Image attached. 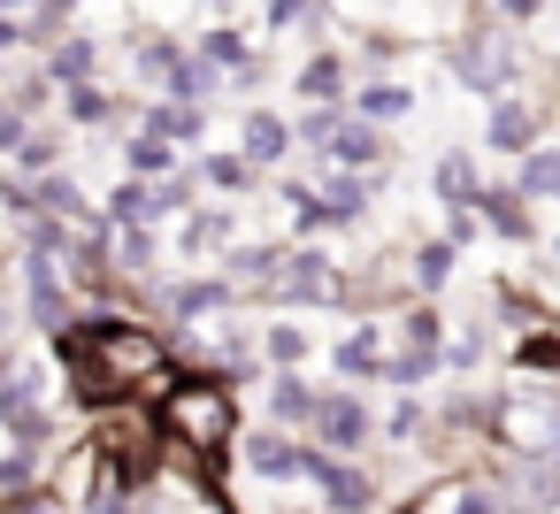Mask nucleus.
I'll return each instance as SVG.
<instances>
[{
  "label": "nucleus",
  "mask_w": 560,
  "mask_h": 514,
  "mask_svg": "<svg viewBox=\"0 0 560 514\" xmlns=\"http://www.w3.org/2000/svg\"><path fill=\"white\" fill-rule=\"evenodd\" d=\"M422 430H430V399H422V392H392V407L376 414V437H384L392 453H415Z\"/></svg>",
  "instance_id": "cd10ccee"
},
{
  "label": "nucleus",
  "mask_w": 560,
  "mask_h": 514,
  "mask_svg": "<svg viewBox=\"0 0 560 514\" xmlns=\"http://www.w3.org/2000/svg\"><path fill=\"white\" fill-rule=\"evenodd\" d=\"M200 192H208V185H200V170H192V162H177V170L154 185V208H162V223H185V215L200 208Z\"/></svg>",
  "instance_id": "e433bc0d"
},
{
  "label": "nucleus",
  "mask_w": 560,
  "mask_h": 514,
  "mask_svg": "<svg viewBox=\"0 0 560 514\" xmlns=\"http://www.w3.org/2000/svg\"><path fill=\"white\" fill-rule=\"evenodd\" d=\"M192 55H200V62H215V70H223V78H231V70H238V62H246V55H254V39H246V32H231V24H208V32H200V47H192Z\"/></svg>",
  "instance_id": "4c0bfd02"
},
{
  "label": "nucleus",
  "mask_w": 560,
  "mask_h": 514,
  "mask_svg": "<svg viewBox=\"0 0 560 514\" xmlns=\"http://www.w3.org/2000/svg\"><path fill=\"white\" fill-rule=\"evenodd\" d=\"M39 9V0H0V16H32Z\"/></svg>",
  "instance_id": "09e8293b"
},
{
  "label": "nucleus",
  "mask_w": 560,
  "mask_h": 514,
  "mask_svg": "<svg viewBox=\"0 0 560 514\" xmlns=\"http://www.w3.org/2000/svg\"><path fill=\"white\" fill-rule=\"evenodd\" d=\"M323 162H330V170H384V162H392V131H376V124H361V116L346 108V124H338V139H330Z\"/></svg>",
  "instance_id": "f3484780"
},
{
  "label": "nucleus",
  "mask_w": 560,
  "mask_h": 514,
  "mask_svg": "<svg viewBox=\"0 0 560 514\" xmlns=\"http://www.w3.org/2000/svg\"><path fill=\"white\" fill-rule=\"evenodd\" d=\"M215 93H223V70H215V62H200L192 47H185V55H177V70L162 78V101H185V108H208Z\"/></svg>",
  "instance_id": "c756f323"
},
{
  "label": "nucleus",
  "mask_w": 560,
  "mask_h": 514,
  "mask_svg": "<svg viewBox=\"0 0 560 514\" xmlns=\"http://www.w3.org/2000/svg\"><path fill=\"white\" fill-rule=\"evenodd\" d=\"M170 246H177V261H185V269L223 261V254L238 246V215H231V208H192V215L177 223V238H170Z\"/></svg>",
  "instance_id": "9b49d317"
},
{
  "label": "nucleus",
  "mask_w": 560,
  "mask_h": 514,
  "mask_svg": "<svg viewBox=\"0 0 560 514\" xmlns=\"http://www.w3.org/2000/svg\"><path fill=\"white\" fill-rule=\"evenodd\" d=\"M300 460H307V437L277 422H246L231 445V468H246V483H300Z\"/></svg>",
  "instance_id": "39448f33"
},
{
  "label": "nucleus",
  "mask_w": 560,
  "mask_h": 514,
  "mask_svg": "<svg viewBox=\"0 0 560 514\" xmlns=\"http://www.w3.org/2000/svg\"><path fill=\"white\" fill-rule=\"evenodd\" d=\"M269 32H315V0H269Z\"/></svg>",
  "instance_id": "79ce46f5"
},
{
  "label": "nucleus",
  "mask_w": 560,
  "mask_h": 514,
  "mask_svg": "<svg viewBox=\"0 0 560 514\" xmlns=\"http://www.w3.org/2000/svg\"><path fill=\"white\" fill-rule=\"evenodd\" d=\"M552 261H560V231H552Z\"/></svg>",
  "instance_id": "3c124183"
},
{
  "label": "nucleus",
  "mask_w": 560,
  "mask_h": 514,
  "mask_svg": "<svg viewBox=\"0 0 560 514\" xmlns=\"http://www.w3.org/2000/svg\"><path fill=\"white\" fill-rule=\"evenodd\" d=\"M269 307H284V315H315V307H346V261L330 254V246H284V269H277V292H269Z\"/></svg>",
  "instance_id": "f03ea898"
},
{
  "label": "nucleus",
  "mask_w": 560,
  "mask_h": 514,
  "mask_svg": "<svg viewBox=\"0 0 560 514\" xmlns=\"http://www.w3.org/2000/svg\"><path fill=\"white\" fill-rule=\"evenodd\" d=\"M24 131H32V116H24V108H9V101H0V162H9V154L24 147Z\"/></svg>",
  "instance_id": "c03bdc74"
},
{
  "label": "nucleus",
  "mask_w": 560,
  "mask_h": 514,
  "mask_svg": "<svg viewBox=\"0 0 560 514\" xmlns=\"http://www.w3.org/2000/svg\"><path fill=\"white\" fill-rule=\"evenodd\" d=\"M177 55H185V39H170V32H139V39H131V70H139L154 93H162V78L177 70Z\"/></svg>",
  "instance_id": "c9c22d12"
},
{
  "label": "nucleus",
  "mask_w": 560,
  "mask_h": 514,
  "mask_svg": "<svg viewBox=\"0 0 560 514\" xmlns=\"http://www.w3.org/2000/svg\"><path fill=\"white\" fill-rule=\"evenodd\" d=\"M223 315H246V307L215 269H185L154 292V323H170V330H200V323H223Z\"/></svg>",
  "instance_id": "7ed1b4c3"
},
{
  "label": "nucleus",
  "mask_w": 560,
  "mask_h": 514,
  "mask_svg": "<svg viewBox=\"0 0 560 514\" xmlns=\"http://www.w3.org/2000/svg\"><path fill=\"white\" fill-rule=\"evenodd\" d=\"M361 124H376V131H392L407 108H415V85H399V78H361L353 85V101H346Z\"/></svg>",
  "instance_id": "5701e85b"
},
{
  "label": "nucleus",
  "mask_w": 560,
  "mask_h": 514,
  "mask_svg": "<svg viewBox=\"0 0 560 514\" xmlns=\"http://www.w3.org/2000/svg\"><path fill=\"white\" fill-rule=\"evenodd\" d=\"M376 514H422V499H384Z\"/></svg>",
  "instance_id": "de8ad7c7"
},
{
  "label": "nucleus",
  "mask_w": 560,
  "mask_h": 514,
  "mask_svg": "<svg viewBox=\"0 0 560 514\" xmlns=\"http://www.w3.org/2000/svg\"><path fill=\"white\" fill-rule=\"evenodd\" d=\"M445 62H453V78L476 93V101H499V93H514L522 85V47H514V32L491 16V24H468L453 47H445Z\"/></svg>",
  "instance_id": "f257e3e1"
},
{
  "label": "nucleus",
  "mask_w": 560,
  "mask_h": 514,
  "mask_svg": "<svg viewBox=\"0 0 560 514\" xmlns=\"http://www.w3.org/2000/svg\"><path fill=\"white\" fill-rule=\"evenodd\" d=\"M476 215H483L491 238H506V246H537V208H529L514 185H483V192H476Z\"/></svg>",
  "instance_id": "4468645a"
},
{
  "label": "nucleus",
  "mask_w": 560,
  "mask_h": 514,
  "mask_svg": "<svg viewBox=\"0 0 560 514\" xmlns=\"http://www.w3.org/2000/svg\"><path fill=\"white\" fill-rule=\"evenodd\" d=\"M192 170H200V185L215 192V200H246L254 185H261V170L238 154V147H215V154H192Z\"/></svg>",
  "instance_id": "b1692460"
},
{
  "label": "nucleus",
  "mask_w": 560,
  "mask_h": 514,
  "mask_svg": "<svg viewBox=\"0 0 560 514\" xmlns=\"http://www.w3.org/2000/svg\"><path fill=\"white\" fill-rule=\"evenodd\" d=\"M514 192L529 200V208H545V200H560V147H529L522 162H514Z\"/></svg>",
  "instance_id": "7c9ffc66"
},
{
  "label": "nucleus",
  "mask_w": 560,
  "mask_h": 514,
  "mask_svg": "<svg viewBox=\"0 0 560 514\" xmlns=\"http://www.w3.org/2000/svg\"><path fill=\"white\" fill-rule=\"evenodd\" d=\"M0 215H9L16 231H24V223L39 215V185H32V177H16L9 162H0Z\"/></svg>",
  "instance_id": "ea45409f"
},
{
  "label": "nucleus",
  "mask_w": 560,
  "mask_h": 514,
  "mask_svg": "<svg viewBox=\"0 0 560 514\" xmlns=\"http://www.w3.org/2000/svg\"><path fill=\"white\" fill-rule=\"evenodd\" d=\"M445 330H453V323H445V307H438V300H407V307L392 315V330H384V338H392V346H407V353L445 361Z\"/></svg>",
  "instance_id": "a211bd4d"
},
{
  "label": "nucleus",
  "mask_w": 560,
  "mask_h": 514,
  "mask_svg": "<svg viewBox=\"0 0 560 514\" xmlns=\"http://www.w3.org/2000/svg\"><path fill=\"white\" fill-rule=\"evenodd\" d=\"M16 47H24V16H0V62H9Z\"/></svg>",
  "instance_id": "49530a36"
},
{
  "label": "nucleus",
  "mask_w": 560,
  "mask_h": 514,
  "mask_svg": "<svg viewBox=\"0 0 560 514\" xmlns=\"http://www.w3.org/2000/svg\"><path fill=\"white\" fill-rule=\"evenodd\" d=\"M238 154L269 177V170H284V154H300L292 147V116H277V108H246L238 116Z\"/></svg>",
  "instance_id": "ddd939ff"
},
{
  "label": "nucleus",
  "mask_w": 560,
  "mask_h": 514,
  "mask_svg": "<svg viewBox=\"0 0 560 514\" xmlns=\"http://www.w3.org/2000/svg\"><path fill=\"white\" fill-rule=\"evenodd\" d=\"M39 483H47V453H32V445H9V437H0V506L24 499V491H39Z\"/></svg>",
  "instance_id": "72a5a7b5"
},
{
  "label": "nucleus",
  "mask_w": 560,
  "mask_h": 514,
  "mask_svg": "<svg viewBox=\"0 0 560 514\" xmlns=\"http://www.w3.org/2000/svg\"><path fill=\"white\" fill-rule=\"evenodd\" d=\"M284 246H292V238H238V246L215 261V277L238 292V307H269L277 269H284Z\"/></svg>",
  "instance_id": "423d86ee"
},
{
  "label": "nucleus",
  "mask_w": 560,
  "mask_h": 514,
  "mask_svg": "<svg viewBox=\"0 0 560 514\" xmlns=\"http://www.w3.org/2000/svg\"><path fill=\"white\" fill-rule=\"evenodd\" d=\"M307 445H323V453H338V460H369V445H376V407H369V392H323V407H315V422H307Z\"/></svg>",
  "instance_id": "20e7f679"
},
{
  "label": "nucleus",
  "mask_w": 560,
  "mask_h": 514,
  "mask_svg": "<svg viewBox=\"0 0 560 514\" xmlns=\"http://www.w3.org/2000/svg\"><path fill=\"white\" fill-rule=\"evenodd\" d=\"M338 124H346V108H300V116H292V147H307V154H330Z\"/></svg>",
  "instance_id": "58836bf2"
},
{
  "label": "nucleus",
  "mask_w": 560,
  "mask_h": 514,
  "mask_svg": "<svg viewBox=\"0 0 560 514\" xmlns=\"http://www.w3.org/2000/svg\"><path fill=\"white\" fill-rule=\"evenodd\" d=\"M453 269H460V246H453V238H415V246H407V277H415V300H445Z\"/></svg>",
  "instance_id": "4be33fe9"
},
{
  "label": "nucleus",
  "mask_w": 560,
  "mask_h": 514,
  "mask_svg": "<svg viewBox=\"0 0 560 514\" xmlns=\"http://www.w3.org/2000/svg\"><path fill=\"white\" fill-rule=\"evenodd\" d=\"M47 78L70 93V85H101V39L78 24V32H62L55 47H47Z\"/></svg>",
  "instance_id": "6ab92c4d"
},
{
  "label": "nucleus",
  "mask_w": 560,
  "mask_h": 514,
  "mask_svg": "<svg viewBox=\"0 0 560 514\" xmlns=\"http://www.w3.org/2000/svg\"><path fill=\"white\" fill-rule=\"evenodd\" d=\"M9 514H78V506H70L62 491H47V483H39V491H24V499H9Z\"/></svg>",
  "instance_id": "37998d69"
},
{
  "label": "nucleus",
  "mask_w": 560,
  "mask_h": 514,
  "mask_svg": "<svg viewBox=\"0 0 560 514\" xmlns=\"http://www.w3.org/2000/svg\"><path fill=\"white\" fill-rule=\"evenodd\" d=\"M491 16H499L506 32H522V24H537V16H545V0H491Z\"/></svg>",
  "instance_id": "a18cd8bd"
},
{
  "label": "nucleus",
  "mask_w": 560,
  "mask_h": 514,
  "mask_svg": "<svg viewBox=\"0 0 560 514\" xmlns=\"http://www.w3.org/2000/svg\"><path fill=\"white\" fill-rule=\"evenodd\" d=\"M292 101L300 108H346L353 101V78H346V55H330V47H315L300 70H292Z\"/></svg>",
  "instance_id": "f8f14e48"
},
{
  "label": "nucleus",
  "mask_w": 560,
  "mask_h": 514,
  "mask_svg": "<svg viewBox=\"0 0 560 514\" xmlns=\"http://www.w3.org/2000/svg\"><path fill=\"white\" fill-rule=\"evenodd\" d=\"M438 376H445V361L407 353V346H384V369H376V384H384V392H422V384H438Z\"/></svg>",
  "instance_id": "f704fd0d"
},
{
  "label": "nucleus",
  "mask_w": 560,
  "mask_h": 514,
  "mask_svg": "<svg viewBox=\"0 0 560 514\" xmlns=\"http://www.w3.org/2000/svg\"><path fill=\"white\" fill-rule=\"evenodd\" d=\"M514 369L537 376V384H560V323L552 315L529 323V330H514Z\"/></svg>",
  "instance_id": "c85d7f7f"
},
{
  "label": "nucleus",
  "mask_w": 560,
  "mask_h": 514,
  "mask_svg": "<svg viewBox=\"0 0 560 514\" xmlns=\"http://www.w3.org/2000/svg\"><path fill=\"white\" fill-rule=\"evenodd\" d=\"M315 192H323V208H330V231H361L369 223V208H376V192H384V170H315Z\"/></svg>",
  "instance_id": "6e6552de"
},
{
  "label": "nucleus",
  "mask_w": 560,
  "mask_h": 514,
  "mask_svg": "<svg viewBox=\"0 0 560 514\" xmlns=\"http://www.w3.org/2000/svg\"><path fill=\"white\" fill-rule=\"evenodd\" d=\"M9 170H16V177H47V170H62V124L39 116V124L24 131V147L9 154Z\"/></svg>",
  "instance_id": "2f4dec72"
},
{
  "label": "nucleus",
  "mask_w": 560,
  "mask_h": 514,
  "mask_svg": "<svg viewBox=\"0 0 560 514\" xmlns=\"http://www.w3.org/2000/svg\"><path fill=\"white\" fill-rule=\"evenodd\" d=\"M438 238H453V246L468 254V246L483 238V215H476V200H468V208H445V215H438Z\"/></svg>",
  "instance_id": "a19ab883"
},
{
  "label": "nucleus",
  "mask_w": 560,
  "mask_h": 514,
  "mask_svg": "<svg viewBox=\"0 0 560 514\" xmlns=\"http://www.w3.org/2000/svg\"><path fill=\"white\" fill-rule=\"evenodd\" d=\"M384 323H353V330H338L330 338V376L346 384V392H369L376 384V369H384Z\"/></svg>",
  "instance_id": "9d476101"
},
{
  "label": "nucleus",
  "mask_w": 560,
  "mask_h": 514,
  "mask_svg": "<svg viewBox=\"0 0 560 514\" xmlns=\"http://www.w3.org/2000/svg\"><path fill=\"white\" fill-rule=\"evenodd\" d=\"M177 162H185V154H177L170 139H154V131H131V139H124V170H116V177H147V185H162Z\"/></svg>",
  "instance_id": "473e14b6"
},
{
  "label": "nucleus",
  "mask_w": 560,
  "mask_h": 514,
  "mask_svg": "<svg viewBox=\"0 0 560 514\" xmlns=\"http://www.w3.org/2000/svg\"><path fill=\"white\" fill-rule=\"evenodd\" d=\"M552 468H560V445H552Z\"/></svg>",
  "instance_id": "603ef678"
},
{
  "label": "nucleus",
  "mask_w": 560,
  "mask_h": 514,
  "mask_svg": "<svg viewBox=\"0 0 560 514\" xmlns=\"http://www.w3.org/2000/svg\"><path fill=\"white\" fill-rule=\"evenodd\" d=\"M491 346H499V338H491V315H483V307L460 315V323L445 330V376H476V369L491 361Z\"/></svg>",
  "instance_id": "a878e982"
},
{
  "label": "nucleus",
  "mask_w": 560,
  "mask_h": 514,
  "mask_svg": "<svg viewBox=\"0 0 560 514\" xmlns=\"http://www.w3.org/2000/svg\"><path fill=\"white\" fill-rule=\"evenodd\" d=\"M307 361H315V330L300 315L261 323V369H307Z\"/></svg>",
  "instance_id": "bb28decb"
},
{
  "label": "nucleus",
  "mask_w": 560,
  "mask_h": 514,
  "mask_svg": "<svg viewBox=\"0 0 560 514\" xmlns=\"http://www.w3.org/2000/svg\"><path fill=\"white\" fill-rule=\"evenodd\" d=\"M0 269H16V254H9V238H0Z\"/></svg>",
  "instance_id": "8fccbe9b"
},
{
  "label": "nucleus",
  "mask_w": 560,
  "mask_h": 514,
  "mask_svg": "<svg viewBox=\"0 0 560 514\" xmlns=\"http://www.w3.org/2000/svg\"><path fill=\"white\" fill-rule=\"evenodd\" d=\"M315 407H323V384H315L307 369H269V384H261V422H277V430L307 437Z\"/></svg>",
  "instance_id": "1a4fd4ad"
},
{
  "label": "nucleus",
  "mask_w": 560,
  "mask_h": 514,
  "mask_svg": "<svg viewBox=\"0 0 560 514\" xmlns=\"http://www.w3.org/2000/svg\"><path fill=\"white\" fill-rule=\"evenodd\" d=\"M476 192H483L476 154H468V147H445V154L430 162V208H468Z\"/></svg>",
  "instance_id": "aec40b11"
},
{
  "label": "nucleus",
  "mask_w": 560,
  "mask_h": 514,
  "mask_svg": "<svg viewBox=\"0 0 560 514\" xmlns=\"http://www.w3.org/2000/svg\"><path fill=\"white\" fill-rule=\"evenodd\" d=\"M39 185V215H55V223H70V231H101V200L70 177V170H47V177H32Z\"/></svg>",
  "instance_id": "2eb2a0df"
},
{
  "label": "nucleus",
  "mask_w": 560,
  "mask_h": 514,
  "mask_svg": "<svg viewBox=\"0 0 560 514\" xmlns=\"http://www.w3.org/2000/svg\"><path fill=\"white\" fill-rule=\"evenodd\" d=\"M537 139H545V108H537L529 93H499V101H483V147H491V154H514V162H522Z\"/></svg>",
  "instance_id": "0eeeda50"
},
{
  "label": "nucleus",
  "mask_w": 560,
  "mask_h": 514,
  "mask_svg": "<svg viewBox=\"0 0 560 514\" xmlns=\"http://www.w3.org/2000/svg\"><path fill=\"white\" fill-rule=\"evenodd\" d=\"M131 124L154 131V139H170L185 162H192V147H208V108H185V101H154V108H139Z\"/></svg>",
  "instance_id": "dca6fc26"
},
{
  "label": "nucleus",
  "mask_w": 560,
  "mask_h": 514,
  "mask_svg": "<svg viewBox=\"0 0 560 514\" xmlns=\"http://www.w3.org/2000/svg\"><path fill=\"white\" fill-rule=\"evenodd\" d=\"M101 223H108V231H162L154 185H147V177H116L108 200H101Z\"/></svg>",
  "instance_id": "412c9836"
},
{
  "label": "nucleus",
  "mask_w": 560,
  "mask_h": 514,
  "mask_svg": "<svg viewBox=\"0 0 560 514\" xmlns=\"http://www.w3.org/2000/svg\"><path fill=\"white\" fill-rule=\"evenodd\" d=\"M277 200H284V215H292V246H315V238L330 231V208H323L315 177H277Z\"/></svg>",
  "instance_id": "393cba45"
}]
</instances>
